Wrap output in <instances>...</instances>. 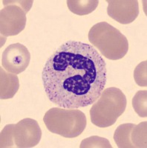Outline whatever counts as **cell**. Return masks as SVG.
Returning <instances> with one entry per match:
<instances>
[{
  "label": "cell",
  "instance_id": "1",
  "mask_svg": "<svg viewBox=\"0 0 147 148\" xmlns=\"http://www.w3.org/2000/svg\"><path fill=\"white\" fill-rule=\"evenodd\" d=\"M106 64L91 45L68 41L45 64L43 88L48 99L59 108L78 109L94 104L106 84Z\"/></svg>",
  "mask_w": 147,
  "mask_h": 148
},
{
  "label": "cell",
  "instance_id": "2",
  "mask_svg": "<svg viewBox=\"0 0 147 148\" xmlns=\"http://www.w3.org/2000/svg\"><path fill=\"white\" fill-rule=\"evenodd\" d=\"M88 40L102 56L110 60L122 59L128 53L127 38L108 22H99L92 26L88 33Z\"/></svg>",
  "mask_w": 147,
  "mask_h": 148
},
{
  "label": "cell",
  "instance_id": "3",
  "mask_svg": "<svg viewBox=\"0 0 147 148\" xmlns=\"http://www.w3.org/2000/svg\"><path fill=\"white\" fill-rule=\"evenodd\" d=\"M126 104V98L120 89L112 87L103 90L90 109L91 123L98 127L112 126L124 113Z\"/></svg>",
  "mask_w": 147,
  "mask_h": 148
},
{
  "label": "cell",
  "instance_id": "4",
  "mask_svg": "<svg viewBox=\"0 0 147 148\" xmlns=\"http://www.w3.org/2000/svg\"><path fill=\"white\" fill-rule=\"evenodd\" d=\"M45 125L49 131L65 138L79 136L87 125L86 116L79 110L52 108L43 117Z\"/></svg>",
  "mask_w": 147,
  "mask_h": 148
},
{
  "label": "cell",
  "instance_id": "5",
  "mask_svg": "<svg viewBox=\"0 0 147 148\" xmlns=\"http://www.w3.org/2000/svg\"><path fill=\"white\" fill-rule=\"evenodd\" d=\"M42 130L36 120L26 118L17 124H10L1 132L0 147H34L39 143Z\"/></svg>",
  "mask_w": 147,
  "mask_h": 148
},
{
  "label": "cell",
  "instance_id": "6",
  "mask_svg": "<svg viewBox=\"0 0 147 148\" xmlns=\"http://www.w3.org/2000/svg\"><path fill=\"white\" fill-rule=\"evenodd\" d=\"M26 13L19 5H8L0 12V27L2 36L18 35L26 25Z\"/></svg>",
  "mask_w": 147,
  "mask_h": 148
},
{
  "label": "cell",
  "instance_id": "7",
  "mask_svg": "<svg viewBox=\"0 0 147 148\" xmlns=\"http://www.w3.org/2000/svg\"><path fill=\"white\" fill-rule=\"evenodd\" d=\"M30 61L28 49L21 43L6 47L2 55V66L10 73L19 74L26 71Z\"/></svg>",
  "mask_w": 147,
  "mask_h": 148
},
{
  "label": "cell",
  "instance_id": "8",
  "mask_svg": "<svg viewBox=\"0 0 147 148\" xmlns=\"http://www.w3.org/2000/svg\"><path fill=\"white\" fill-rule=\"evenodd\" d=\"M107 13L111 18L123 25L132 23L139 15L136 0H107Z\"/></svg>",
  "mask_w": 147,
  "mask_h": 148
},
{
  "label": "cell",
  "instance_id": "9",
  "mask_svg": "<svg viewBox=\"0 0 147 148\" xmlns=\"http://www.w3.org/2000/svg\"><path fill=\"white\" fill-rule=\"evenodd\" d=\"M1 90L0 99H9L14 97L19 89V78L16 74L5 72L1 68Z\"/></svg>",
  "mask_w": 147,
  "mask_h": 148
},
{
  "label": "cell",
  "instance_id": "10",
  "mask_svg": "<svg viewBox=\"0 0 147 148\" xmlns=\"http://www.w3.org/2000/svg\"><path fill=\"white\" fill-rule=\"evenodd\" d=\"M68 9L73 14L79 16L88 15L99 5L98 0H68L66 2Z\"/></svg>",
  "mask_w": 147,
  "mask_h": 148
},
{
  "label": "cell",
  "instance_id": "11",
  "mask_svg": "<svg viewBox=\"0 0 147 148\" xmlns=\"http://www.w3.org/2000/svg\"><path fill=\"white\" fill-rule=\"evenodd\" d=\"M134 124H124L116 129L114 134V139L120 148H133L131 142V131Z\"/></svg>",
  "mask_w": 147,
  "mask_h": 148
},
{
  "label": "cell",
  "instance_id": "12",
  "mask_svg": "<svg viewBox=\"0 0 147 148\" xmlns=\"http://www.w3.org/2000/svg\"><path fill=\"white\" fill-rule=\"evenodd\" d=\"M131 142L133 147H146V121L135 125L132 127Z\"/></svg>",
  "mask_w": 147,
  "mask_h": 148
},
{
  "label": "cell",
  "instance_id": "13",
  "mask_svg": "<svg viewBox=\"0 0 147 148\" xmlns=\"http://www.w3.org/2000/svg\"><path fill=\"white\" fill-rule=\"evenodd\" d=\"M146 94L147 90H139L136 92L132 99V106L135 113L140 117L146 118L147 108H146Z\"/></svg>",
  "mask_w": 147,
  "mask_h": 148
},
{
  "label": "cell",
  "instance_id": "14",
  "mask_svg": "<svg viewBox=\"0 0 147 148\" xmlns=\"http://www.w3.org/2000/svg\"><path fill=\"white\" fill-rule=\"evenodd\" d=\"M80 148H112V146L110 144L109 141L107 138L103 137L93 136L89 138H85L82 141L81 144L79 145Z\"/></svg>",
  "mask_w": 147,
  "mask_h": 148
},
{
  "label": "cell",
  "instance_id": "15",
  "mask_svg": "<svg viewBox=\"0 0 147 148\" xmlns=\"http://www.w3.org/2000/svg\"><path fill=\"white\" fill-rule=\"evenodd\" d=\"M146 61H144L136 67L134 71V78L136 84L141 87H146Z\"/></svg>",
  "mask_w": 147,
  "mask_h": 148
},
{
  "label": "cell",
  "instance_id": "16",
  "mask_svg": "<svg viewBox=\"0 0 147 148\" xmlns=\"http://www.w3.org/2000/svg\"><path fill=\"white\" fill-rule=\"evenodd\" d=\"M2 3L5 7L8 5H11V4L19 5V7L22 8L27 14L32 6L33 1H2Z\"/></svg>",
  "mask_w": 147,
  "mask_h": 148
}]
</instances>
